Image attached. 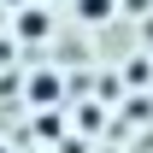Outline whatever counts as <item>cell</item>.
Returning <instances> with one entry per match:
<instances>
[{
	"mask_svg": "<svg viewBox=\"0 0 153 153\" xmlns=\"http://www.w3.org/2000/svg\"><path fill=\"white\" fill-rule=\"evenodd\" d=\"M82 18H112V0H76Z\"/></svg>",
	"mask_w": 153,
	"mask_h": 153,
	"instance_id": "6da1fadb",
	"label": "cell"
}]
</instances>
